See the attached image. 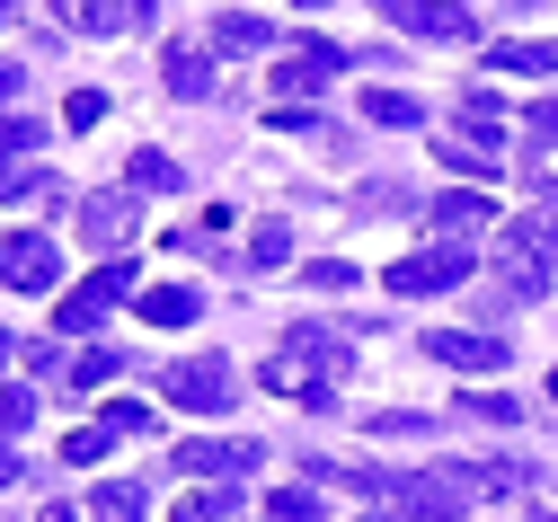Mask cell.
Returning <instances> with one entry per match:
<instances>
[{
    "label": "cell",
    "instance_id": "obj_43",
    "mask_svg": "<svg viewBox=\"0 0 558 522\" xmlns=\"http://www.w3.org/2000/svg\"><path fill=\"white\" fill-rule=\"evenodd\" d=\"M10 354H19V337H0V363H10Z\"/></svg>",
    "mask_w": 558,
    "mask_h": 522
},
{
    "label": "cell",
    "instance_id": "obj_5",
    "mask_svg": "<svg viewBox=\"0 0 558 522\" xmlns=\"http://www.w3.org/2000/svg\"><path fill=\"white\" fill-rule=\"evenodd\" d=\"M461 505H470V487L452 470H390V513H408V522H452Z\"/></svg>",
    "mask_w": 558,
    "mask_h": 522
},
{
    "label": "cell",
    "instance_id": "obj_6",
    "mask_svg": "<svg viewBox=\"0 0 558 522\" xmlns=\"http://www.w3.org/2000/svg\"><path fill=\"white\" fill-rule=\"evenodd\" d=\"M435 160H444L452 178H497V169H506V133L478 124V116H461L452 133H435Z\"/></svg>",
    "mask_w": 558,
    "mask_h": 522
},
{
    "label": "cell",
    "instance_id": "obj_1",
    "mask_svg": "<svg viewBox=\"0 0 558 522\" xmlns=\"http://www.w3.org/2000/svg\"><path fill=\"white\" fill-rule=\"evenodd\" d=\"M133 292H143V266H133V257H98V275L53 302V337H89L116 302H133Z\"/></svg>",
    "mask_w": 558,
    "mask_h": 522
},
{
    "label": "cell",
    "instance_id": "obj_28",
    "mask_svg": "<svg viewBox=\"0 0 558 522\" xmlns=\"http://www.w3.org/2000/svg\"><path fill=\"white\" fill-rule=\"evenodd\" d=\"M124 363H133L124 345H89V354L72 363V381H81V390H98V381H116V372H124Z\"/></svg>",
    "mask_w": 558,
    "mask_h": 522
},
{
    "label": "cell",
    "instance_id": "obj_32",
    "mask_svg": "<svg viewBox=\"0 0 558 522\" xmlns=\"http://www.w3.org/2000/svg\"><path fill=\"white\" fill-rule=\"evenodd\" d=\"M266 522H319V496H311V487H275Z\"/></svg>",
    "mask_w": 558,
    "mask_h": 522
},
{
    "label": "cell",
    "instance_id": "obj_37",
    "mask_svg": "<svg viewBox=\"0 0 558 522\" xmlns=\"http://www.w3.org/2000/svg\"><path fill=\"white\" fill-rule=\"evenodd\" d=\"M19 204H36V213H53V204H62V178H45V169H36V178L19 186Z\"/></svg>",
    "mask_w": 558,
    "mask_h": 522
},
{
    "label": "cell",
    "instance_id": "obj_16",
    "mask_svg": "<svg viewBox=\"0 0 558 522\" xmlns=\"http://www.w3.org/2000/svg\"><path fill=\"white\" fill-rule=\"evenodd\" d=\"M53 19L81 27V36H124L133 27V0H53Z\"/></svg>",
    "mask_w": 558,
    "mask_h": 522
},
{
    "label": "cell",
    "instance_id": "obj_23",
    "mask_svg": "<svg viewBox=\"0 0 558 522\" xmlns=\"http://www.w3.org/2000/svg\"><path fill=\"white\" fill-rule=\"evenodd\" d=\"M231 513H240V487H195L169 505V522H231Z\"/></svg>",
    "mask_w": 558,
    "mask_h": 522
},
{
    "label": "cell",
    "instance_id": "obj_10",
    "mask_svg": "<svg viewBox=\"0 0 558 522\" xmlns=\"http://www.w3.org/2000/svg\"><path fill=\"white\" fill-rule=\"evenodd\" d=\"M373 10L390 27H408V36H444V45H470L478 36V19L461 10V0H373Z\"/></svg>",
    "mask_w": 558,
    "mask_h": 522
},
{
    "label": "cell",
    "instance_id": "obj_14",
    "mask_svg": "<svg viewBox=\"0 0 558 522\" xmlns=\"http://www.w3.org/2000/svg\"><path fill=\"white\" fill-rule=\"evenodd\" d=\"M133 311H143L151 328H195L204 319V292L195 283H143V292H133Z\"/></svg>",
    "mask_w": 558,
    "mask_h": 522
},
{
    "label": "cell",
    "instance_id": "obj_27",
    "mask_svg": "<svg viewBox=\"0 0 558 522\" xmlns=\"http://www.w3.org/2000/svg\"><path fill=\"white\" fill-rule=\"evenodd\" d=\"M107 452H116V434H107V425H81V434H62V461H72V470H98Z\"/></svg>",
    "mask_w": 558,
    "mask_h": 522
},
{
    "label": "cell",
    "instance_id": "obj_35",
    "mask_svg": "<svg viewBox=\"0 0 558 522\" xmlns=\"http://www.w3.org/2000/svg\"><path fill=\"white\" fill-rule=\"evenodd\" d=\"M523 178H532L541 195H558V142H541V133H532V151H523Z\"/></svg>",
    "mask_w": 558,
    "mask_h": 522
},
{
    "label": "cell",
    "instance_id": "obj_22",
    "mask_svg": "<svg viewBox=\"0 0 558 522\" xmlns=\"http://www.w3.org/2000/svg\"><path fill=\"white\" fill-rule=\"evenodd\" d=\"M257 381H266V390H293V399H311V390H319V363L284 345V354H266V363H257Z\"/></svg>",
    "mask_w": 558,
    "mask_h": 522
},
{
    "label": "cell",
    "instance_id": "obj_31",
    "mask_svg": "<svg viewBox=\"0 0 558 522\" xmlns=\"http://www.w3.org/2000/svg\"><path fill=\"white\" fill-rule=\"evenodd\" d=\"M151 425H160V416H151L143 399H107V434H116V442H124V434H151Z\"/></svg>",
    "mask_w": 558,
    "mask_h": 522
},
{
    "label": "cell",
    "instance_id": "obj_3",
    "mask_svg": "<svg viewBox=\"0 0 558 522\" xmlns=\"http://www.w3.org/2000/svg\"><path fill=\"white\" fill-rule=\"evenodd\" d=\"M160 390H169V408H186V416H222V408L240 399V372H231L222 354H186V363L160 372Z\"/></svg>",
    "mask_w": 558,
    "mask_h": 522
},
{
    "label": "cell",
    "instance_id": "obj_20",
    "mask_svg": "<svg viewBox=\"0 0 558 522\" xmlns=\"http://www.w3.org/2000/svg\"><path fill=\"white\" fill-rule=\"evenodd\" d=\"M487 62H497V71H514V81H549V71H558V45H541V36H514V45H497Z\"/></svg>",
    "mask_w": 558,
    "mask_h": 522
},
{
    "label": "cell",
    "instance_id": "obj_42",
    "mask_svg": "<svg viewBox=\"0 0 558 522\" xmlns=\"http://www.w3.org/2000/svg\"><path fill=\"white\" fill-rule=\"evenodd\" d=\"M10 19H19V0H0V27H10Z\"/></svg>",
    "mask_w": 558,
    "mask_h": 522
},
{
    "label": "cell",
    "instance_id": "obj_12",
    "mask_svg": "<svg viewBox=\"0 0 558 522\" xmlns=\"http://www.w3.org/2000/svg\"><path fill=\"white\" fill-rule=\"evenodd\" d=\"M549 257H558V204L514 213V221H506V266H541V275H549Z\"/></svg>",
    "mask_w": 558,
    "mask_h": 522
},
{
    "label": "cell",
    "instance_id": "obj_15",
    "mask_svg": "<svg viewBox=\"0 0 558 522\" xmlns=\"http://www.w3.org/2000/svg\"><path fill=\"white\" fill-rule=\"evenodd\" d=\"M36 142H45V124H27V116H10V124H0V204H19V186L36 178V169H27V151H36Z\"/></svg>",
    "mask_w": 558,
    "mask_h": 522
},
{
    "label": "cell",
    "instance_id": "obj_26",
    "mask_svg": "<svg viewBox=\"0 0 558 522\" xmlns=\"http://www.w3.org/2000/svg\"><path fill=\"white\" fill-rule=\"evenodd\" d=\"M293 257V221H257L248 231V266H284Z\"/></svg>",
    "mask_w": 558,
    "mask_h": 522
},
{
    "label": "cell",
    "instance_id": "obj_13",
    "mask_svg": "<svg viewBox=\"0 0 558 522\" xmlns=\"http://www.w3.org/2000/svg\"><path fill=\"white\" fill-rule=\"evenodd\" d=\"M487 213H497V204H487L478 186H452V195H435V204H426L435 240H461V248H470V231H487Z\"/></svg>",
    "mask_w": 558,
    "mask_h": 522
},
{
    "label": "cell",
    "instance_id": "obj_46",
    "mask_svg": "<svg viewBox=\"0 0 558 522\" xmlns=\"http://www.w3.org/2000/svg\"><path fill=\"white\" fill-rule=\"evenodd\" d=\"M532 522H558V513H532Z\"/></svg>",
    "mask_w": 558,
    "mask_h": 522
},
{
    "label": "cell",
    "instance_id": "obj_4",
    "mask_svg": "<svg viewBox=\"0 0 558 522\" xmlns=\"http://www.w3.org/2000/svg\"><path fill=\"white\" fill-rule=\"evenodd\" d=\"M257 461H266V442H248V434H195V442L169 452L178 478H248Z\"/></svg>",
    "mask_w": 558,
    "mask_h": 522
},
{
    "label": "cell",
    "instance_id": "obj_44",
    "mask_svg": "<svg viewBox=\"0 0 558 522\" xmlns=\"http://www.w3.org/2000/svg\"><path fill=\"white\" fill-rule=\"evenodd\" d=\"M355 522H399V513H355Z\"/></svg>",
    "mask_w": 558,
    "mask_h": 522
},
{
    "label": "cell",
    "instance_id": "obj_45",
    "mask_svg": "<svg viewBox=\"0 0 558 522\" xmlns=\"http://www.w3.org/2000/svg\"><path fill=\"white\" fill-rule=\"evenodd\" d=\"M549 399H558V372H549Z\"/></svg>",
    "mask_w": 558,
    "mask_h": 522
},
{
    "label": "cell",
    "instance_id": "obj_34",
    "mask_svg": "<svg viewBox=\"0 0 558 522\" xmlns=\"http://www.w3.org/2000/svg\"><path fill=\"white\" fill-rule=\"evenodd\" d=\"M302 283H319V292H355L364 275L345 266V257H311V266H302Z\"/></svg>",
    "mask_w": 558,
    "mask_h": 522
},
{
    "label": "cell",
    "instance_id": "obj_39",
    "mask_svg": "<svg viewBox=\"0 0 558 522\" xmlns=\"http://www.w3.org/2000/svg\"><path fill=\"white\" fill-rule=\"evenodd\" d=\"M19 81H27V71H19V62H0V107L19 98Z\"/></svg>",
    "mask_w": 558,
    "mask_h": 522
},
{
    "label": "cell",
    "instance_id": "obj_36",
    "mask_svg": "<svg viewBox=\"0 0 558 522\" xmlns=\"http://www.w3.org/2000/svg\"><path fill=\"white\" fill-rule=\"evenodd\" d=\"M266 124H275V133H328V116H311V107H275Z\"/></svg>",
    "mask_w": 558,
    "mask_h": 522
},
{
    "label": "cell",
    "instance_id": "obj_30",
    "mask_svg": "<svg viewBox=\"0 0 558 522\" xmlns=\"http://www.w3.org/2000/svg\"><path fill=\"white\" fill-rule=\"evenodd\" d=\"M461 416H478V425H514L523 408H514L506 390H461Z\"/></svg>",
    "mask_w": 558,
    "mask_h": 522
},
{
    "label": "cell",
    "instance_id": "obj_33",
    "mask_svg": "<svg viewBox=\"0 0 558 522\" xmlns=\"http://www.w3.org/2000/svg\"><path fill=\"white\" fill-rule=\"evenodd\" d=\"M62 124H72V133L107 124V89H72V98H62Z\"/></svg>",
    "mask_w": 558,
    "mask_h": 522
},
{
    "label": "cell",
    "instance_id": "obj_24",
    "mask_svg": "<svg viewBox=\"0 0 558 522\" xmlns=\"http://www.w3.org/2000/svg\"><path fill=\"white\" fill-rule=\"evenodd\" d=\"M89 522H143V487H133V478H107V487L89 496Z\"/></svg>",
    "mask_w": 558,
    "mask_h": 522
},
{
    "label": "cell",
    "instance_id": "obj_29",
    "mask_svg": "<svg viewBox=\"0 0 558 522\" xmlns=\"http://www.w3.org/2000/svg\"><path fill=\"white\" fill-rule=\"evenodd\" d=\"M27 425H36V390L0 381V442H10V434H27Z\"/></svg>",
    "mask_w": 558,
    "mask_h": 522
},
{
    "label": "cell",
    "instance_id": "obj_38",
    "mask_svg": "<svg viewBox=\"0 0 558 522\" xmlns=\"http://www.w3.org/2000/svg\"><path fill=\"white\" fill-rule=\"evenodd\" d=\"M532 133H541V142H558V98H541V107H532Z\"/></svg>",
    "mask_w": 558,
    "mask_h": 522
},
{
    "label": "cell",
    "instance_id": "obj_9",
    "mask_svg": "<svg viewBox=\"0 0 558 522\" xmlns=\"http://www.w3.org/2000/svg\"><path fill=\"white\" fill-rule=\"evenodd\" d=\"M416 345H426V354H435L444 372H461V381H478V372H506V354H514V345L478 337V328H426Z\"/></svg>",
    "mask_w": 558,
    "mask_h": 522
},
{
    "label": "cell",
    "instance_id": "obj_17",
    "mask_svg": "<svg viewBox=\"0 0 558 522\" xmlns=\"http://www.w3.org/2000/svg\"><path fill=\"white\" fill-rule=\"evenodd\" d=\"M160 81H169V98H214V62H204L195 45H169L160 53Z\"/></svg>",
    "mask_w": 558,
    "mask_h": 522
},
{
    "label": "cell",
    "instance_id": "obj_47",
    "mask_svg": "<svg viewBox=\"0 0 558 522\" xmlns=\"http://www.w3.org/2000/svg\"><path fill=\"white\" fill-rule=\"evenodd\" d=\"M302 10H319V0H302Z\"/></svg>",
    "mask_w": 558,
    "mask_h": 522
},
{
    "label": "cell",
    "instance_id": "obj_41",
    "mask_svg": "<svg viewBox=\"0 0 558 522\" xmlns=\"http://www.w3.org/2000/svg\"><path fill=\"white\" fill-rule=\"evenodd\" d=\"M36 522H81V505H45V513H36Z\"/></svg>",
    "mask_w": 558,
    "mask_h": 522
},
{
    "label": "cell",
    "instance_id": "obj_11",
    "mask_svg": "<svg viewBox=\"0 0 558 522\" xmlns=\"http://www.w3.org/2000/svg\"><path fill=\"white\" fill-rule=\"evenodd\" d=\"M133 221H143V204H133V186H107V195H89V204H81V240H89L98 257H124Z\"/></svg>",
    "mask_w": 558,
    "mask_h": 522
},
{
    "label": "cell",
    "instance_id": "obj_40",
    "mask_svg": "<svg viewBox=\"0 0 558 522\" xmlns=\"http://www.w3.org/2000/svg\"><path fill=\"white\" fill-rule=\"evenodd\" d=\"M0 487H19V452H10V442H0Z\"/></svg>",
    "mask_w": 558,
    "mask_h": 522
},
{
    "label": "cell",
    "instance_id": "obj_25",
    "mask_svg": "<svg viewBox=\"0 0 558 522\" xmlns=\"http://www.w3.org/2000/svg\"><path fill=\"white\" fill-rule=\"evenodd\" d=\"M364 116H373V124H390V133H408V124H426V107H416L408 89H364Z\"/></svg>",
    "mask_w": 558,
    "mask_h": 522
},
{
    "label": "cell",
    "instance_id": "obj_18",
    "mask_svg": "<svg viewBox=\"0 0 558 522\" xmlns=\"http://www.w3.org/2000/svg\"><path fill=\"white\" fill-rule=\"evenodd\" d=\"M214 53H275V27L248 19V10H222L214 19Z\"/></svg>",
    "mask_w": 558,
    "mask_h": 522
},
{
    "label": "cell",
    "instance_id": "obj_19",
    "mask_svg": "<svg viewBox=\"0 0 558 522\" xmlns=\"http://www.w3.org/2000/svg\"><path fill=\"white\" fill-rule=\"evenodd\" d=\"M124 186H133V195H178L186 169H178L169 151H133V160H124Z\"/></svg>",
    "mask_w": 558,
    "mask_h": 522
},
{
    "label": "cell",
    "instance_id": "obj_21",
    "mask_svg": "<svg viewBox=\"0 0 558 522\" xmlns=\"http://www.w3.org/2000/svg\"><path fill=\"white\" fill-rule=\"evenodd\" d=\"M284 345H293V354H311V363H319V381H337V372H345V363H355V345H345V337H337V328H293V337H284Z\"/></svg>",
    "mask_w": 558,
    "mask_h": 522
},
{
    "label": "cell",
    "instance_id": "obj_8",
    "mask_svg": "<svg viewBox=\"0 0 558 522\" xmlns=\"http://www.w3.org/2000/svg\"><path fill=\"white\" fill-rule=\"evenodd\" d=\"M345 62H355L345 45H328V36H302V45L284 53V62H275V98H284V107H293V98H311L319 81H337Z\"/></svg>",
    "mask_w": 558,
    "mask_h": 522
},
{
    "label": "cell",
    "instance_id": "obj_7",
    "mask_svg": "<svg viewBox=\"0 0 558 522\" xmlns=\"http://www.w3.org/2000/svg\"><path fill=\"white\" fill-rule=\"evenodd\" d=\"M0 283H10V292H53L62 283V248L45 231H10V240H0Z\"/></svg>",
    "mask_w": 558,
    "mask_h": 522
},
{
    "label": "cell",
    "instance_id": "obj_2",
    "mask_svg": "<svg viewBox=\"0 0 558 522\" xmlns=\"http://www.w3.org/2000/svg\"><path fill=\"white\" fill-rule=\"evenodd\" d=\"M470 275H478V257H470L461 240H435V248H408L381 283L399 292V302H426V292H452V283H470Z\"/></svg>",
    "mask_w": 558,
    "mask_h": 522
}]
</instances>
